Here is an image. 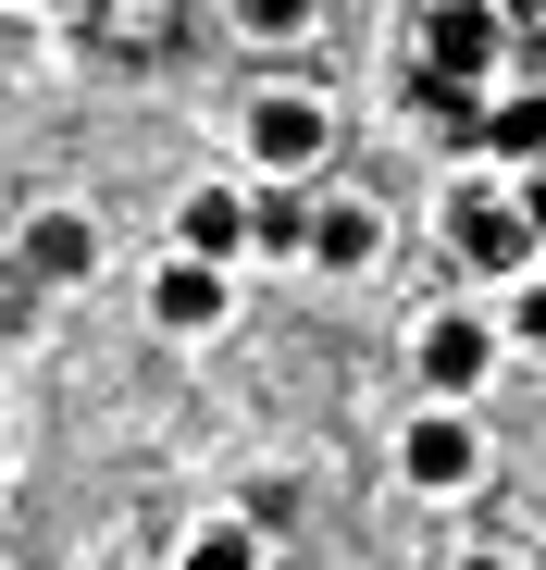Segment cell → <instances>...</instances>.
<instances>
[{"label":"cell","mask_w":546,"mask_h":570,"mask_svg":"<svg viewBox=\"0 0 546 570\" xmlns=\"http://www.w3.org/2000/svg\"><path fill=\"white\" fill-rule=\"evenodd\" d=\"M236 161L311 186V174L335 161V112L311 100V87H248V100H236Z\"/></svg>","instance_id":"obj_1"},{"label":"cell","mask_w":546,"mask_h":570,"mask_svg":"<svg viewBox=\"0 0 546 570\" xmlns=\"http://www.w3.org/2000/svg\"><path fill=\"white\" fill-rule=\"evenodd\" d=\"M398 484H410V497H472V484H485V422H472L460 397H422L410 434H398Z\"/></svg>","instance_id":"obj_2"},{"label":"cell","mask_w":546,"mask_h":570,"mask_svg":"<svg viewBox=\"0 0 546 570\" xmlns=\"http://www.w3.org/2000/svg\"><path fill=\"white\" fill-rule=\"evenodd\" d=\"M497 347H509V335H497L485 311H422V323H410V372H422V397H460V410L485 397Z\"/></svg>","instance_id":"obj_3"},{"label":"cell","mask_w":546,"mask_h":570,"mask_svg":"<svg viewBox=\"0 0 546 570\" xmlns=\"http://www.w3.org/2000/svg\"><path fill=\"white\" fill-rule=\"evenodd\" d=\"M447 236H460V261H472L485 285H521V273L546 261V236L521 224V199H485V186H460V212H447Z\"/></svg>","instance_id":"obj_4"},{"label":"cell","mask_w":546,"mask_h":570,"mask_svg":"<svg viewBox=\"0 0 546 570\" xmlns=\"http://www.w3.org/2000/svg\"><path fill=\"white\" fill-rule=\"evenodd\" d=\"M497 0H435L422 13V75L435 87H497Z\"/></svg>","instance_id":"obj_5"},{"label":"cell","mask_w":546,"mask_h":570,"mask_svg":"<svg viewBox=\"0 0 546 570\" xmlns=\"http://www.w3.org/2000/svg\"><path fill=\"white\" fill-rule=\"evenodd\" d=\"M299 248H311L323 273H373V261H386V199H360V186H311Z\"/></svg>","instance_id":"obj_6"},{"label":"cell","mask_w":546,"mask_h":570,"mask_svg":"<svg viewBox=\"0 0 546 570\" xmlns=\"http://www.w3.org/2000/svg\"><path fill=\"white\" fill-rule=\"evenodd\" d=\"M149 323H162V335H212V323H236V261L174 248V261L149 273Z\"/></svg>","instance_id":"obj_7"},{"label":"cell","mask_w":546,"mask_h":570,"mask_svg":"<svg viewBox=\"0 0 546 570\" xmlns=\"http://www.w3.org/2000/svg\"><path fill=\"white\" fill-rule=\"evenodd\" d=\"M248 236H261V212H248V186H236V174H212V186H187V199H174V248L236 261Z\"/></svg>","instance_id":"obj_8"},{"label":"cell","mask_w":546,"mask_h":570,"mask_svg":"<svg viewBox=\"0 0 546 570\" xmlns=\"http://www.w3.org/2000/svg\"><path fill=\"white\" fill-rule=\"evenodd\" d=\"M26 273L38 285H87V273H100V224H87V212H38L26 224Z\"/></svg>","instance_id":"obj_9"},{"label":"cell","mask_w":546,"mask_h":570,"mask_svg":"<svg viewBox=\"0 0 546 570\" xmlns=\"http://www.w3.org/2000/svg\"><path fill=\"white\" fill-rule=\"evenodd\" d=\"M485 161H509V174L546 161V87H497L485 100Z\"/></svg>","instance_id":"obj_10"},{"label":"cell","mask_w":546,"mask_h":570,"mask_svg":"<svg viewBox=\"0 0 546 570\" xmlns=\"http://www.w3.org/2000/svg\"><path fill=\"white\" fill-rule=\"evenodd\" d=\"M497 335H509L521 360H546V261H534V273L509 285V311H497Z\"/></svg>","instance_id":"obj_11"},{"label":"cell","mask_w":546,"mask_h":570,"mask_svg":"<svg viewBox=\"0 0 546 570\" xmlns=\"http://www.w3.org/2000/svg\"><path fill=\"white\" fill-rule=\"evenodd\" d=\"M174 570H261V533H248V521H212V533H187Z\"/></svg>","instance_id":"obj_12"},{"label":"cell","mask_w":546,"mask_h":570,"mask_svg":"<svg viewBox=\"0 0 546 570\" xmlns=\"http://www.w3.org/2000/svg\"><path fill=\"white\" fill-rule=\"evenodd\" d=\"M311 13H323V0H224L236 38H311Z\"/></svg>","instance_id":"obj_13"},{"label":"cell","mask_w":546,"mask_h":570,"mask_svg":"<svg viewBox=\"0 0 546 570\" xmlns=\"http://www.w3.org/2000/svg\"><path fill=\"white\" fill-rule=\"evenodd\" d=\"M509 199H521V224L546 236V161H534V174H509Z\"/></svg>","instance_id":"obj_14"},{"label":"cell","mask_w":546,"mask_h":570,"mask_svg":"<svg viewBox=\"0 0 546 570\" xmlns=\"http://www.w3.org/2000/svg\"><path fill=\"white\" fill-rule=\"evenodd\" d=\"M460 570H521V558H497V546H485V558H460Z\"/></svg>","instance_id":"obj_15"},{"label":"cell","mask_w":546,"mask_h":570,"mask_svg":"<svg viewBox=\"0 0 546 570\" xmlns=\"http://www.w3.org/2000/svg\"><path fill=\"white\" fill-rule=\"evenodd\" d=\"M13 13H75V0H13Z\"/></svg>","instance_id":"obj_16"}]
</instances>
